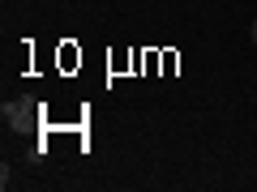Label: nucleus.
<instances>
[{
    "label": "nucleus",
    "mask_w": 257,
    "mask_h": 192,
    "mask_svg": "<svg viewBox=\"0 0 257 192\" xmlns=\"http://www.w3.org/2000/svg\"><path fill=\"white\" fill-rule=\"evenodd\" d=\"M5 120H9L13 132H26V128L35 124V98H13V102H5Z\"/></svg>",
    "instance_id": "nucleus-1"
},
{
    "label": "nucleus",
    "mask_w": 257,
    "mask_h": 192,
    "mask_svg": "<svg viewBox=\"0 0 257 192\" xmlns=\"http://www.w3.org/2000/svg\"><path fill=\"white\" fill-rule=\"evenodd\" d=\"M253 43H257V22H253Z\"/></svg>",
    "instance_id": "nucleus-2"
}]
</instances>
